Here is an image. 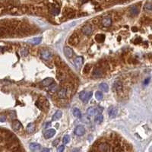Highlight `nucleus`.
Wrapping results in <instances>:
<instances>
[{
	"label": "nucleus",
	"mask_w": 152,
	"mask_h": 152,
	"mask_svg": "<svg viewBox=\"0 0 152 152\" xmlns=\"http://www.w3.org/2000/svg\"><path fill=\"white\" fill-rule=\"evenodd\" d=\"M88 152H133L132 146L113 134L97 140Z\"/></svg>",
	"instance_id": "f257e3e1"
},
{
	"label": "nucleus",
	"mask_w": 152,
	"mask_h": 152,
	"mask_svg": "<svg viewBox=\"0 0 152 152\" xmlns=\"http://www.w3.org/2000/svg\"><path fill=\"white\" fill-rule=\"evenodd\" d=\"M92 95H93V93H92L91 91H89V92L82 91V92H81L79 94V98L84 103H87L91 98Z\"/></svg>",
	"instance_id": "f03ea898"
},
{
	"label": "nucleus",
	"mask_w": 152,
	"mask_h": 152,
	"mask_svg": "<svg viewBox=\"0 0 152 152\" xmlns=\"http://www.w3.org/2000/svg\"><path fill=\"white\" fill-rule=\"evenodd\" d=\"M79 43V39L76 34H73L68 39V43L71 44L72 46H75Z\"/></svg>",
	"instance_id": "7ed1b4c3"
},
{
	"label": "nucleus",
	"mask_w": 152,
	"mask_h": 152,
	"mask_svg": "<svg viewBox=\"0 0 152 152\" xmlns=\"http://www.w3.org/2000/svg\"><path fill=\"white\" fill-rule=\"evenodd\" d=\"M85 133V129L83 126L79 125L75 129V134L78 136H81Z\"/></svg>",
	"instance_id": "20e7f679"
},
{
	"label": "nucleus",
	"mask_w": 152,
	"mask_h": 152,
	"mask_svg": "<svg viewBox=\"0 0 152 152\" xmlns=\"http://www.w3.org/2000/svg\"><path fill=\"white\" fill-rule=\"evenodd\" d=\"M81 31L82 33L86 35V36H90L92 34V32H93V30H92L91 27L90 25H84L82 28H81Z\"/></svg>",
	"instance_id": "39448f33"
},
{
	"label": "nucleus",
	"mask_w": 152,
	"mask_h": 152,
	"mask_svg": "<svg viewBox=\"0 0 152 152\" xmlns=\"http://www.w3.org/2000/svg\"><path fill=\"white\" fill-rule=\"evenodd\" d=\"M55 134H56V130L54 129H50L46 130V131L45 132L44 138L46 139H49V138L53 137L54 135H55Z\"/></svg>",
	"instance_id": "423d86ee"
},
{
	"label": "nucleus",
	"mask_w": 152,
	"mask_h": 152,
	"mask_svg": "<svg viewBox=\"0 0 152 152\" xmlns=\"http://www.w3.org/2000/svg\"><path fill=\"white\" fill-rule=\"evenodd\" d=\"M29 148L32 152H40L41 146L38 143H31V144H30Z\"/></svg>",
	"instance_id": "0eeeda50"
},
{
	"label": "nucleus",
	"mask_w": 152,
	"mask_h": 152,
	"mask_svg": "<svg viewBox=\"0 0 152 152\" xmlns=\"http://www.w3.org/2000/svg\"><path fill=\"white\" fill-rule=\"evenodd\" d=\"M12 127L15 131L18 132V131H20V130L22 129V125H21V123L19 121L14 120L12 122Z\"/></svg>",
	"instance_id": "6e6552de"
},
{
	"label": "nucleus",
	"mask_w": 152,
	"mask_h": 152,
	"mask_svg": "<svg viewBox=\"0 0 152 152\" xmlns=\"http://www.w3.org/2000/svg\"><path fill=\"white\" fill-rule=\"evenodd\" d=\"M40 56H41L42 59H43L44 60H49V59H50V58L52 56L51 53L48 50H42L40 53Z\"/></svg>",
	"instance_id": "1a4fd4ad"
},
{
	"label": "nucleus",
	"mask_w": 152,
	"mask_h": 152,
	"mask_svg": "<svg viewBox=\"0 0 152 152\" xmlns=\"http://www.w3.org/2000/svg\"><path fill=\"white\" fill-rule=\"evenodd\" d=\"M117 113H118V110L116 107L114 106H111L110 107L109 110H108V114H109V116L110 118H114L116 117V115H117Z\"/></svg>",
	"instance_id": "9d476101"
},
{
	"label": "nucleus",
	"mask_w": 152,
	"mask_h": 152,
	"mask_svg": "<svg viewBox=\"0 0 152 152\" xmlns=\"http://www.w3.org/2000/svg\"><path fill=\"white\" fill-rule=\"evenodd\" d=\"M97 113H99L98 111V109H97V108H94V107H89L88 110H87V114L89 116H95Z\"/></svg>",
	"instance_id": "9b49d317"
},
{
	"label": "nucleus",
	"mask_w": 152,
	"mask_h": 152,
	"mask_svg": "<svg viewBox=\"0 0 152 152\" xmlns=\"http://www.w3.org/2000/svg\"><path fill=\"white\" fill-rule=\"evenodd\" d=\"M64 54L67 58H71L73 55V51L70 47L65 46L64 47Z\"/></svg>",
	"instance_id": "f8f14e48"
},
{
	"label": "nucleus",
	"mask_w": 152,
	"mask_h": 152,
	"mask_svg": "<svg viewBox=\"0 0 152 152\" xmlns=\"http://www.w3.org/2000/svg\"><path fill=\"white\" fill-rule=\"evenodd\" d=\"M129 13L130 15H131L132 16H136L138 15L139 13V8L138 7L135 6V5H134V6H132L131 8H130L129 9Z\"/></svg>",
	"instance_id": "ddd939ff"
},
{
	"label": "nucleus",
	"mask_w": 152,
	"mask_h": 152,
	"mask_svg": "<svg viewBox=\"0 0 152 152\" xmlns=\"http://www.w3.org/2000/svg\"><path fill=\"white\" fill-rule=\"evenodd\" d=\"M82 62H83V58L81 57V56H78L77 58H75V60H74L75 66L77 67L78 68H79L81 66V65H82Z\"/></svg>",
	"instance_id": "4468645a"
},
{
	"label": "nucleus",
	"mask_w": 152,
	"mask_h": 152,
	"mask_svg": "<svg viewBox=\"0 0 152 152\" xmlns=\"http://www.w3.org/2000/svg\"><path fill=\"white\" fill-rule=\"evenodd\" d=\"M66 93H67L66 88H61L60 90L58 91V97H59V98L64 99L65 97H66Z\"/></svg>",
	"instance_id": "2eb2a0df"
},
{
	"label": "nucleus",
	"mask_w": 152,
	"mask_h": 152,
	"mask_svg": "<svg viewBox=\"0 0 152 152\" xmlns=\"http://www.w3.org/2000/svg\"><path fill=\"white\" fill-rule=\"evenodd\" d=\"M112 24V20L110 17H105L102 20V24L104 27H110Z\"/></svg>",
	"instance_id": "dca6fc26"
},
{
	"label": "nucleus",
	"mask_w": 152,
	"mask_h": 152,
	"mask_svg": "<svg viewBox=\"0 0 152 152\" xmlns=\"http://www.w3.org/2000/svg\"><path fill=\"white\" fill-rule=\"evenodd\" d=\"M103 75V72L101 68H96L94 72H93V76L94 78H100L101 76Z\"/></svg>",
	"instance_id": "f3484780"
},
{
	"label": "nucleus",
	"mask_w": 152,
	"mask_h": 152,
	"mask_svg": "<svg viewBox=\"0 0 152 152\" xmlns=\"http://www.w3.org/2000/svg\"><path fill=\"white\" fill-rule=\"evenodd\" d=\"M53 83V79L51 78H47L44 79L43 81H42L41 84L43 86H44V87H48V86H50Z\"/></svg>",
	"instance_id": "a211bd4d"
},
{
	"label": "nucleus",
	"mask_w": 152,
	"mask_h": 152,
	"mask_svg": "<svg viewBox=\"0 0 152 152\" xmlns=\"http://www.w3.org/2000/svg\"><path fill=\"white\" fill-rule=\"evenodd\" d=\"M27 132H28V133H33L34 132V130H35V125H34V123H32V122H30V123H29L28 125V126H27Z\"/></svg>",
	"instance_id": "6ab92c4d"
},
{
	"label": "nucleus",
	"mask_w": 152,
	"mask_h": 152,
	"mask_svg": "<svg viewBox=\"0 0 152 152\" xmlns=\"http://www.w3.org/2000/svg\"><path fill=\"white\" fill-rule=\"evenodd\" d=\"M105 40V35L104 34H97L95 36V40L97 42V43H103Z\"/></svg>",
	"instance_id": "aec40b11"
},
{
	"label": "nucleus",
	"mask_w": 152,
	"mask_h": 152,
	"mask_svg": "<svg viewBox=\"0 0 152 152\" xmlns=\"http://www.w3.org/2000/svg\"><path fill=\"white\" fill-rule=\"evenodd\" d=\"M62 111H59V110L56 111V113L53 116V119H52L53 121H56V120H58V119H59L62 117Z\"/></svg>",
	"instance_id": "412c9836"
},
{
	"label": "nucleus",
	"mask_w": 152,
	"mask_h": 152,
	"mask_svg": "<svg viewBox=\"0 0 152 152\" xmlns=\"http://www.w3.org/2000/svg\"><path fill=\"white\" fill-rule=\"evenodd\" d=\"M113 88L115 90V91H118V92L119 91H121L122 89V86L121 82H119V81H116V82H115V84H113Z\"/></svg>",
	"instance_id": "4be33fe9"
},
{
	"label": "nucleus",
	"mask_w": 152,
	"mask_h": 152,
	"mask_svg": "<svg viewBox=\"0 0 152 152\" xmlns=\"http://www.w3.org/2000/svg\"><path fill=\"white\" fill-rule=\"evenodd\" d=\"M99 88L101 91L107 92L108 91H109V86H108V84H106V83H102L99 85Z\"/></svg>",
	"instance_id": "5701e85b"
},
{
	"label": "nucleus",
	"mask_w": 152,
	"mask_h": 152,
	"mask_svg": "<svg viewBox=\"0 0 152 152\" xmlns=\"http://www.w3.org/2000/svg\"><path fill=\"white\" fill-rule=\"evenodd\" d=\"M73 115L76 118H81V113L79 109H78V108H74V110H73Z\"/></svg>",
	"instance_id": "b1692460"
},
{
	"label": "nucleus",
	"mask_w": 152,
	"mask_h": 152,
	"mask_svg": "<svg viewBox=\"0 0 152 152\" xmlns=\"http://www.w3.org/2000/svg\"><path fill=\"white\" fill-rule=\"evenodd\" d=\"M42 39L40 37H36V38H33L32 40H29V42L31 43V44H34V45H37L39 44V43L41 42Z\"/></svg>",
	"instance_id": "393cba45"
},
{
	"label": "nucleus",
	"mask_w": 152,
	"mask_h": 152,
	"mask_svg": "<svg viewBox=\"0 0 152 152\" xmlns=\"http://www.w3.org/2000/svg\"><path fill=\"white\" fill-rule=\"evenodd\" d=\"M56 89H57V84L56 83H54V82L49 86V90H50V91H52V92H55L56 91Z\"/></svg>",
	"instance_id": "a878e982"
},
{
	"label": "nucleus",
	"mask_w": 152,
	"mask_h": 152,
	"mask_svg": "<svg viewBox=\"0 0 152 152\" xmlns=\"http://www.w3.org/2000/svg\"><path fill=\"white\" fill-rule=\"evenodd\" d=\"M104 120V116L101 114H99V115H97L95 118V122H97V123H101Z\"/></svg>",
	"instance_id": "bb28decb"
},
{
	"label": "nucleus",
	"mask_w": 152,
	"mask_h": 152,
	"mask_svg": "<svg viewBox=\"0 0 152 152\" xmlns=\"http://www.w3.org/2000/svg\"><path fill=\"white\" fill-rule=\"evenodd\" d=\"M95 97H96L97 100H100L103 99V97H104V95H103V94L101 93V91H97L96 93H95Z\"/></svg>",
	"instance_id": "cd10ccee"
},
{
	"label": "nucleus",
	"mask_w": 152,
	"mask_h": 152,
	"mask_svg": "<svg viewBox=\"0 0 152 152\" xmlns=\"http://www.w3.org/2000/svg\"><path fill=\"white\" fill-rule=\"evenodd\" d=\"M62 142L65 144H68L69 142H70V137H69V135H65V136L63 137V139H62Z\"/></svg>",
	"instance_id": "c85d7f7f"
},
{
	"label": "nucleus",
	"mask_w": 152,
	"mask_h": 152,
	"mask_svg": "<svg viewBox=\"0 0 152 152\" xmlns=\"http://www.w3.org/2000/svg\"><path fill=\"white\" fill-rule=\"evenodd\" d=\"M144 9L147 11H152V4L151 3H146L144 5Z\"/></svg>",
	"instance_id": "c756f323"
},
{
	"label": "nucleus",
	"mask_w": 152,
	"mask_h": 152,
	"mask_svg": "<svg viewBox=\"0 0 152 152\" xmlns=\"http://www.w3.org/2000/svg\"><path fill=\"white\" fill-rule=\"evenodd\" d=\"M89 72H90V66L88 64H87L83 68V72L84 74H88V73H89Z\"/></svg>",
	"instance_id": "7c9ffc66"
},
{
	"label": "nucleus",
	"mask_w": 152,
	"mask_h": 152,
	"mask_svg": "<svg viewBox=\"0 0 152 152\" xmlns=\"http://www.w3.org/2000/svg\"><path fill=\"white\" fill-rule=\"evenodd\" d=\"M36 106L39 108L40 110H43V105H42V104H41V102L40 101V100H38V101H37L36 102Z\"/></svg>",
	"instance_id": "2f4dec72"
},
{
	"label": "nucleus",
	"mask_w": 152,
	"mask_h": 152,
	"mask_svg": "<svg viewBox=\"0 0 152 152\" xmlns=\"http://www.w3.org/2000/svg\"><path fill=\"white\" fill-rule=\"evenodd\" d=\"M52 13H53L54 15H58V14L59 13V9H58V8H53V9L52 10Z\"/></svg>",
	"instance_id": "473e14b6"
},
{
	"label": "nucleus",
	"mask_w": 152,
	"mask_h": 152,
	"mask_svg": "<svg viewBox=\"0 0 152 152\" xmlns=\"http://www.w3.org/2000/svg\"><path fill=\"white\" fill-rule=\"evenodd\" d=\"M142 41V38H140V37H138V38H136V39L135 40V41H134V43H135V44H138V43H140Z\"/></svg>",
	"instance_id": "72a5a7b5"
},
{
	"label": "nucleus",
	"mask_w": 152,
	"mask_h": 152,
	"mask_svg": "<svg viewBox=\"0 0 152 152\" xmlns=\"http://www.w3.org/2000/svg\"><path fill=\"white\" fill-rule=\"evenodd\" d=\"M64 149H65L64 145H61V146H59V147L58 148V151L59 152H62Z\"/></svg>",
	"instance_id": "f704fd0d"
},
{
	"label": "nucleus",
	"mask_w": 152,
	"mask_h": 152,
	"mask_svg": "<svg viewBox=\"0 0 152 152\" xmlns=\"http://www.w3.org/2000/svg\"><path fill=\"white\" fill-rule=\"evenodd\" d=\"M132 30L133 32H137L138 31V28H136V27H133V28H132Z\"/></svg>",
	"instance_id": "c9c22d12"
},
{
	"label": "nucleus",
	"mask_w": 152,
	"mask_h": 152,
	"mask_svg": "<svg viewBox=\"0 0 152 152\" xmlns=\"http://www.w3.org/2000/svg\"><path fill=\"white\" fill-rule=\"evenodd\" d=\"M51 125V123L50 122H46L45 125H44V128H47V127H49Z\"/></svg>",
	"instance_id": "e433bc0d"
},
{
	"label": "nucleus",
	"mask_w": 152,
	"mask_h": 152,
	"mask_svg": "<svg viewBox=\"0 0 152 152\" xmlns=\"http://www.w3.org/2000/svg\"><path fill=\"white\" fill-rule=\"evenodd\" d=\"M59 142V139H56V140H55V141H54V142H53V145H54V146H56Z\"/></svg>",
	"instance_id": "4c0bfd02"
},
{
	"label": "nucleus",
	"mask_w": 152,
	"mask_h": 152,
	"mask_svg": "<svg viewBox=\"0 0 152 152\" xmlns=\"http://www.w3.org/2000/svg\"><path fill=\"white\" fill-rule=\"evenodd\" d=\"M41 152H50V149H48V148H44V149H43L41 151Z\"/></svg>",
	"instance_id": "58836bf2"
},
{
	"label": "nucleus",
	"mask_w": 152,
	"mask_h": 152,
	"mask_svg": "<svg viewBox=\"0 0 152 152\" xmlns=\"http://www.w3.org/2000/svg\"><path fill=\"white\" fill-rule=\"evenodd\" d=\"M0 121H1V122L5 121V116H2V118H0Z\"/></svg>",
	"instance_id": "ea45409f"
},
{
	"label": "nucleus",
	"mask_w": 152,
	"mask_h": 152,
	"mask_svg": "<svg viewBox=\"0 0 152 152\" xmlns=\"http://www.w3.org/2000/svg\"><path fill=\"white\" fill-rule=\"evenodd\" d=\"M73 152H81V151H80V150H79L78 148H76V149H75V150L73 151Z\"/></svg>",
	"instance_id": "a19ab883"
},
{
	"label": "nucleus",
	"mask_w": 152,
	"mask_h": 152,
	"mask_svg": "<svg viewBox=\"0 0 152 152\" xmlns=\"http://www.w3.org/2000/svg\"><path fill=\"white\" fill-rule=\"evenodd\" d=\"M149 80H150V78H147L145 80V81H144V84H148V81H149Z\"/></svg>",
	"instance_id": "79ce46f5"
},
{
	"label": "nucleus",
	"mask_w": 152,
	"mask_h": 152,
	"mask_svg": "<svg viewBox=\"0 0 152 152\" xmlns=\"http://www.w3.org/2000/svg\"><path fill=\"white\" fill-rule=\"evenodd\" d=\"M84 2H86V1H88V0H84Z\"/></svg>",
	"instance_id": "37998d69"
}]
</instances>
